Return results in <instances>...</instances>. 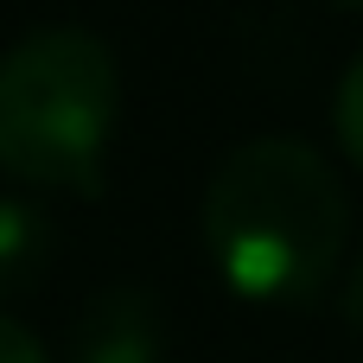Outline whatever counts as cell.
<instances>
[{
  "label": "cell",
  "instance_id": "6da1fadb",
  "mask_svg": "<svg viewBox=\"0 0 363 363\" xmlns=\"http://www.w3.org/2000/svg\"><path fill=\"white\" fill-rule=\"evenodd\" d=\"M345 242L351 191L332 160L294 134L242 140L204 185V249L242 300H313L345 262Z\"/></svg>",
  "mask_w": 363,
  "mask_h": 363
},
{
  "label": "cell",
  "instance_id": "7a4b0ae2",
  "mask_svg": "<svg viewBox=\"0 0 363 363\" xmlns=\"http://www.w3.org/2000/svg\"><path fill=\"white\" fill-rule=\"evenodd\" d=\"M121 108L115 51L83 26H38L0 57V172L38 191H102Z\"/></svg>",
  "mask_w": 363,
  "mask_h": 363
},
{
  "label": "cell",
  "instance_id": "3957f363",
  "mask_svg": "<svg viewBox=\"0 0 363 363\" xmlns=\"http://www.w3.org/2000/svg\"><path fill=\"white\" fill-rule=\"evenodd\" d=\"M160 351L166 319L160 300L140 287H102L70 332V363H160Z\"/></svg>",
  "mask_w": 363,
  "mask_h": 363
},
{
  "label": "cell",
  "instance_id": "277c9868",
  "mask_svg": "<svg viewBox=\"0 0 363 363\" xmlns=\"http://www.w3.org/2000/svg\"><path fill=\"white\" fill-rule=\"evenodd\" d=\"M45 255H51V223H45V211L26 204V198H0V294L32 287L38 268H45Z\"/></svg>",
  "mask_w": 363,
  "mask_h": 363
},
{
  "label": "cell",
  "instance_id": "5b68a950",
  "mask_svg": "<svg viewBox=\"0 0 363 363\" xmlns=\"http://www.w3.org/2000/svg\"><path fill=\"white\" fill-rule=\"evenodd\" d=\"M338 140H345V153L363 166V57L345 70V83H338Z\"/></svg>",
  "mask_w": 363,
  "mask_h": 363
},
{
  "label": "cell",
  "instance_id": "8992f818",
  "mask_svg": "<svg viewBox=\"0 0 363 363\" xmlns=\"http://www.w3.org/2000/svg\"><path fill=\"white\" fill-rule=\"evenodd\" d=\"M0 363H51V357H45V345H38L19 319L0 313Z\"/></svg>",
  "mask_w": 363,
  "mask_h": 363
},
{
  "label": "cell",
  "instance_id": "52a82bcc",
  "mask_svg": "<svg viewBox=\"0 0 363 363\" xmlns=\"http://www.w3.org/2000/svg\"><path fill=\"white\" fill-rule=\"evenodd\" d=\"M345 313H351V325L363 332V255H357V268H351V281H345Z\"/></svg>",
  "mask_w": 363,
  "mask_h": 363
},
{
  "label": "cell",
  "instance_id": "ba28073f",
  "mask_svg": "<svg viewBox=\"0 0 363 363\" xmlns=\"http://www.w3.org/2000/svg\"><path fill=\"white\" fill-rule=\"evenodd\" d=\"M338 6H363V0H338Z\"/></svg>",
  "mask_w": 363,
  "mask_h": 363
}]
</instances>
